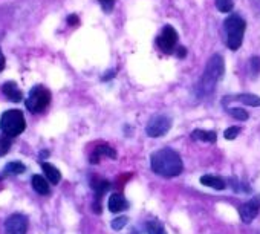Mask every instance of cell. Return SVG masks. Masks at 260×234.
<instances>
[{"label":"cell","instance_id":"6da1fadb","mask_svg":"<svg viewBox=\"0 0 260 234\" xmlns=\"http://www.w3.org/2000/svg\"><path fill=\"white\" fill-rule=\"evenodd\" d=\"M150 167L156 174H159L162 178H167V179L179 176L184 170V164H182V159L178 155V152L173 149H168V147L156 150L152 155Z\"/></svg>","mask_w":260,"mask_h":234},{"label":"cell","instance_id":"7a4b0ae2","mask_svg":"<svg viewBox=\"0 0 260 234\" xmlns=\"http://www.w3.org/2000/svg\"><path fill=\"white\" fill-rule=\"evenodd\" d=\"M223 72H225L223 57L220 54L211 55L204 74H202L199 83L196 84V95L197 97H205V95L211 94L214 91L217 81L222 78Z\"/></svg>","mask_w":260,"mask_h":234},{"label":"cell","instance_id":"3957f363","mask_svg":"<svg viewBox=\"0 0 260 234\" xmlns=\"http://www.w3.org/2000/svg\"><path fill=\"white\" fill-rule=\"evenodd\" d=\"M223 28L226 33V46L231 51H237L243 42V34L246 29L245 20L239 14H233L225 20Z\"/></svg>","mask_w":260,"mask_h":234},{"label":"cell","instance_id":"277c9868","mask_svg":"<svg viewBox=\"0 0 260 234\" xmlns=\"http://www.w3.org/2000/svg\"><path fill=\"white\" fill-rule=\"evenodd\" d=\"M26 127V121H25V116L20 110L17 109H11L8 112H5L0 118V129H2L4 135L14 138L19 136L20 133H23Z\"/></svg>","mask_w":260,"mask_h":234},{"label":"cell","instance_id":"5b68a950","mask_svg":"<svg viewBox=\"0 0 260 234\" xmlns=\"http://www.w3.org/2000/svg\"><path fill=\"white\" fill-rule=\"evenodd\" d=\"M51 103V92L45 86H36L31 89L30 97L26 100V109L33 113H42L48 109Z\"/></svg>","mask_w":260,"mask_h":234},{"label":"cell","instance_id":"8992f818","mask_svg":"<svg viewBox=\"0 0 260 234\" xmlns=\"http://www.w3.org/2000/svg\"><path fill=\"white\" fill-rule=\"evenodd\" d=\"M178 40H179V37H178L176 29L170 25H165L162 28L159 37L156 39V43L165 54H173L178 49Z\"/></svg>","mask_w":260,"mask_h":234},{"label":"cell","instance_id":"52a82bcc","mask_svg":"<svg viewBox=\"0 0 260 234\" xmlns=\"http://www.w3.org/2000/svg\"><path fill=\"white\" fill-rule=\"evenodd\" d=\"M171 127V118L167 115H162V113H158V115H153L150 121L147 123V129H146V133L152 138H158V136H162L165 135Z\"/></svg>","mask_w":260,"mask_h":234},{"label":"cell","instance_id":"ba28073f","mask_svg":"<svg viewBox=\"0 0 260 234\" xmlns=\"http://www.w3.org/2000/svg\"><path fill=\"white\" fill-rule=\"evenodd\" d=\"M258 210H260V197H254L239 207V216L242 219V222L245 223H251L255 216L258 214Z\"/></svg>","mask_w":260,"mask_h":234},{"label":"cell","instance_id":"9c48e42d","mask_svg":"<svg viewBox=\"0 0 260 234\" xmlns=\"http://www.w3.org/2000/svg\"><path fill=\"white\" fill-rule=\"evenodd\" d=\"M7 234H25L28 231V219L26 216L17 213L7 219L5 222Z\"/></svg>","mask_w":260,"mask_h":234},{"label":"cell","instance_id":"30bf717a","mask_svg":"<svg viewBox=\"0 0 260 234\" xmlns=\"http://www.w3.org/2000/svg\"><path fill=\"white\" fill-rule=\"evenodd\" d=\"M92 190L95 193V205H94V210L97 213H101V199L104 196V193L110 188V182L103 179V178H98L97 174H94L92 178Z\"/></svg>","mask_w":260,"mask_h":234},{"label":"cell","instance_id":"8fae6325","mask_svg":"<svg viewBox=\"0 0 260 234\" xmlns=\"http://www.w3.org/2000/svg\"><path fill=\"white\" fill-rule=\"evenodd\" d=\"M103 158H112L115 159L117 158V152H115V149H112L110 145L107 144H100L97 145V147L94 149V152L91 153V164H100Z\"/></svg>","mask_w":260,"mask_h":234},{"label":"cell","instance_id":"7c38bea8","mask_svg":"<svg viewBox=\"0 0 260 234\" xmlns=\"http://www.w3.org/2000/svg\"><path fill=\"white\" fill-rule=\"evenodd\" d=\"M129 208V203L121 193H113L109 197V211L110 213H121Z\"/></svg>","mask_w":260,"mask_h":234},{"label":"cell","instance_id":"4fadbf2b","mask_svg":"<svg viewBox=\"0 0 260 234\" xmlns=\"http://www.w3.org/2000/svg\"><path fill=\"white\" fill-rule=\"evenodd\" d=\"M2 92H4V95H5L8 100H11L13 103H20L22 98H23L22 91L19 89V86H17L14 81L5 83V84L2 86Z\"/></svg>","mask_w":260,"mask_h":234},{"label":"cell","instance_id":"5bb4252c","mask_svg":"<svg viewBox=\"0 0 260 234\" xmlns=\"http://www.w3.org/2000/svg\"><path fill=\"white\" fill-rule=\"evenodd\" d=\"M200 184L205 185V187H210V188H214V190H225L226 184L222 178L216 176V174H204V176L200 178Z\"/></svg>","mask_w":260,"mask_h":234},{"label":"cell","instance_id":"9a60e30c","mask_svg":"<svg viewBox=\"0 0 260 234\" xmlns=\"http://www.w3.org/2000/svg\"><path fill=\"white\" fill-rule=\"evenodd\" d=\"M42 168H43V171H45V176H46V179L51 182V184H59L60 182V179H62V173H60V170L57 168V167H54L52 164H49V162H43L42 164Z\"/></svg>","mask_w":260,"mask_h":234},{"label":"cell","instance_id":"2e32d148","mask_svg":"<svg viewBox=\"0 0 260 234\" xmlns=\"http://www.w3.org/2000/svg\"><path fill=\"white\" fill-rule=\"evenodd\" d=\"M31 184H33V188H34V190H36L39 194L46 196V194H49V193H51V188H49L48 181H46L43 176H40V174H34V176H33V181H31Z\"/></svg>","mask_w":260,"mask_h":234},{"label":"cell","instance_id":"e0dca14e","mask_svg":"<svg viewBox=\"0 0 260 234\" xmlns=\"http://www.w3.org/2000/svg\"><path fill=\"white\" fill-rule=\"evenodd\" d=\"M191 138L194 139V141H204V142H216V139H217V135H216V132H210V130H194V132H191Z\"/></svg>","mask_w":260,"mask_h":234},{"label":"cell","instance_id":"ac0fdd59","mask_svg":"<svg viewBox=\"0 0 260 234\" xmlns=\"http://www.w3.org/2000/svg\"><path fill=\"white\" fill-rule=\"evenodd\" d=\"M228 98H229V100H237V101H240L242 104H246V106H251V107H258V106H260V97L252 95V94H240V95L228 97Z\"/></svg>","mask_w":260,"mask_h":234},{"label":"cell","instance_id":"d6986e66","mask_svg":"<svg viewBox=\"0 0 260 234\" xmlns=\"http://www.w3.org/2000/svg\"><path fill=\"white\" fill-rule=\"evenodd\" d=\"M146 228H147V232H149V234H167L164 223L159 222V220H156V219L149 220V222L146 223Z\"/></svg>","mask_w":260,"mask_h":234},{"label":"cell","instance_id":"ffe728a7","mask_svg":"<svg viewBox=\"0 0 260 234\" xmlns=\"http://www.w3.org/2000/svg\"><path fill=\"white\" fill-rule=\"evenodd\" d=\"M25 170H26L25 164H23V162H19V161H13V162H10V164L5 167V171H7L8 174H20V173H23Z\"/></svg>","mask_w":260,"mask_h":234},{"label":"cell","instance_id":"44dd1931","mask_svg":"<svg viewBox=\"0 0 260 234\" xmlns=\"http://www.w3.org/2000/svg\"><path fill=\"white\" fill-rule=\"evenodd\" d=\"M228 113L233 116V118L239 120V121H246L249 118V113L245 109L240 107H234V109H228Z\"/></svg>","mask_w":260,"mask_h":234},{"label":"cell","instance_id":"7402d4cb","mask_svg":"<svg viewBox=\"0 0 260 234\" xmlns=\"http://www.w3.org/2000/svg\"><path fill=\"white\" fill-rule=\"evenodd\" d=\"M233 7H234L233 0H216V8L220 13H229L233 10Z\"/></svg>","mask_w":260,"mask_h":234},{"label":"cell","instance_id":"603a6c76","mask_svg":"<svg viewBox=\"0 0 260 234\" xmlns=\"http://www.w3.org/2000/svg\"><path fill=\"white\" fill-rule=\"evenodd\" d=\"M11 149V139L10 136H0V156H4L8 153V150Z\"/></svg>","mask_w":260,"mask_h":234},{"label":"cell","instance_id":"cb8c5ba5","mask_svg":"<svg viewBox=\"0 0 260 234\" xmlns=\"http://www.w3.org/2000/svg\"><path fill=\"white\" fill-rule=\"evenodd\" d=\"M126 223H127V217H126V216H121V217H117V219L112 220V228H113L115 231H120V229L124 228Z\"/></svg>","mask_w":260,"mask_h":234},{"label":"cell","instance_id":"d4e9b609","mask_svg":"<svg viewBox=\"0 0 260 234\" xmlns=\"http://www.w3.org/2000/svg\"><path fill=\"white\" fill-rule=\"evenodd\" d=\"M239 133H240V127H236V126H234V127H228V129L223 132V136H225V139H229V141H231V139H234Z\"/></svg>","mask_w":260,"mask_h":234},{"label":"cell","instance_id":"484cf974","mask_svg":"<svg viewBox=\"0 0 260 234\" xmlns=\"http://www.w3.org/2000/svg\"><path fill=\"white\" fill-rule=\"evenodd\" d=\"M249 66H251L249 69H251L252 75H257L258 71H260V58L258 57H252L251 62H249Z\"/></svg>","mask_w":260,"mask_h":234},{"label":"cell","instance_id":"4316f807","mask_svg":"<svg viewBox=\"0 0 260 234\" xmlns=\"http://www.w3.org/2000/svg\"><path fill=\"white\" fill-rule=\"evenodd\" d=\"M101 4V8L104 13H112L113 7H115V0H98Z\"/></svg>","mask_w":260,"mask_h":234},{"label":"cell","instance_id":"83f0119b","mask_svg":"<svg viewBox=\"0 0 260 234\" xmlns=\"http://www.w3.org/2000/svg\"><path fill=\"white\" fill-rule=\"evenodd\" d=\"M176 54H178V57H179V58H184V57L187 55V49H185L184 46H178Z\"/></svg>","mask_w":260,"mask_h":234},{"label":"cell","instance_id":"f1b7e54d","mask_svg":"<svg viewBox=\"0 0 260 234\" xmlns=\"http://www.w3.org/2000/svg\"><path fill=\"white\" fill-rule=\"evenodd\" d=\"M5 69V55L2 52V49H0V72H2Z\"/></svg>","mask_w":260,"mask_h":234},{"label":"cell","instance_id":"f546056e","mask_svg":"<svg viewBox=\"0 0 260 234\" xmlns=\"http://www.w3.org/2000/svg\"><path fill=\"white\" fill-rule=\"evenodd\" d=\"M68 22H69L71 25H77V23H78V19H77V16H71V17L68 19Z\"/></svg>","mask_w":260,"mask_h":234},{"label":"cell","instance_id":"4dcf8cb0","mask_svg":"<svg viewBox=\"0 0 260 234\" xmlns=\"http://www.w3.org/2000/svg\"><path fill=\"white\" fill-rule=\"evenodd\" d=\"M0 179H2V176H0Z\"/></svg>","mask_w":260,"mask_h":234}]
</instances>
